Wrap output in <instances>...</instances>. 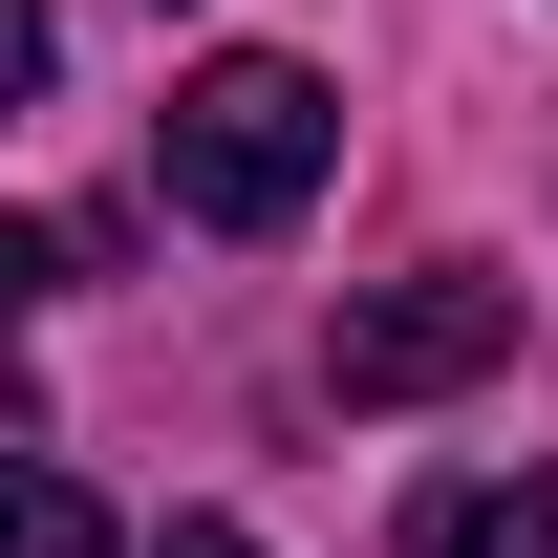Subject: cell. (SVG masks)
<instances>
[{
  "label": "cell",
  "instance_id": "cell-1",
  "mask_svg": "<svg viewBox=\"0 0 558 558\" xmlns=\"http://www.w3.org/2000/svg\"><path fill=\"white\" fill-rule=\"evenodd\" d=\"M323 150H344V108H323V65H279V44H215L172 86V215H215V236H279V215L323 194Z\"/></svg>",
  "mask_w": 558,
  "mask_h": 558
},
{
  "label": "cell",
  "instance_id": "cell-2",
  "mask_svg": "<svg viewBox=\"0 0 558 558\" xmlns=\"http://www.w3.org/2000/svg\"><path fill=\"white\" fill-rule=\"evenodd\" d=\"M515 365V279H387L323 323V387L344 409H429V387H494Z\"/></svg>",
  "mask_w": 558,
  "mask_h": 558
},
{
  "label": "cell",
  "instance_id": "cell-3",
  "mask_svg": "<svg viewBox=\"0 0 558 558\" xmlns=\"http://www.w3.org/2000/svg\"><path fill=\"white\" fill-rule=\"evenodd\" d=\"M409 558H558V473H451V494H409Z\"/></svg>",
  "mask_w": 558,
  "mask_h": 558
},
{
  "label": "cell",
  "instance_id": "cell-4",
  "mask_svg": "<svg viewBox=\"0 0 558 558\" xmlns=\"http://www.w3.org/2000/svg\"><path fill=\"white\" fill-rule=\"evenodd\" d=\"M0 558H108V515H86L44 451H0Z\"/></svg>",
  "mask_w": 558,
  "mask_h": 558
},
{
  "label": "cell",
  "instance_id": "cell-5",
  "mask_svg": "<svg viewBox=\"0 0 558 558\" xmlns=\"http://www.w3.org/2000/svg\"><path fill=\"white\" fill-rule=\"evenodd\" d=\"M44 65H65V22H44V0H0V108H44Z\"/></svg>",
  "mask_w": 558,
  "mask_h": 558
},
{
  "label": "cell",
  "instance_id": "cell-6",
  "mask_svg": "<svg viewBox=\"0 0 558 558\" xmlns=\"http://www.w3.org/2000/svg\"><path fill=\"white\" fill-rule=\"evenodd\" d=\"M150 558H258V537H236V515H172V537H150Z\"/></svg>",
  "mask_w": 558,
  "mask_h": 558
},
{
  "label": "cell",
  "instance_id": "cell-7",
  "mask_svg": "<svg viewBox=\"0 0 558 558\" xmlns=\"http://www.w3.org/2000/svg\"><path fill=\"white\" fill-rule=\"evenodd\" d=\"M22 279H65V236H0V301H22Z\"/></svg>",
  "mask_w": 558,
  "mask_h": 558
}]
</instances>
